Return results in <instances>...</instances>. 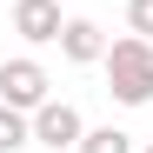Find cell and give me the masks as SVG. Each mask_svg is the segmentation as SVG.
Segmentation results:
<instances>
[{"mask_svg": "<svg viewBox=\"0 0 153 153\" xmlns=\"http://www.w3.org/2000/svg\"><path fill=\"white\" fill-rule=\"evenodd\" d=\"M100 67H107V93L120 100V107H146V100H153V40L146 33L113 40Z\"/></svg>", "mask_w": 153, "mask_h": 153, "instance_id": "obj_1", "label": "cell"}, {"mask_svg": "<svg viewBox=\"0 0 153 153\" xmlns=\"http://www.w3.org/2000/svg\"><path fill=\"white\" fill-rule=\"evenodd\" d=\"M0 100L7 107H20V113H40L47 100V67L40 60H0Z\"/></svg>", "mask_w": 153, "mask_h": 153, "instance_id": "obj_2", "label": "cell"}, {"mask_svg": "<svg viewBox=\"0 0 153 153\" xmlns=\"http://www.w3.org/2000/svg\"><path fill=\"white\" fill-rule=\"evenodd\" d=\"M33 140H40V146H53V153L80 146V140H87V120H80V107H67V100H47V107L33 113Z\"/></svg>", "mask_w": 153, "mask_h": 153, "instance_id": "obj_3", "label": "cell"}, {"mask_svg": "<svg viewBox=\"0 0 153 153\" xmlns=\"http://www.w3.org/2000/svg\"><path fill=\"white\" fill-rule=\"evenodd\" d=\"M60 0H13V33L20 40H33V47H47V40H60Z\"/></svg>", "mask_w": 153, "mask_h": 153, "instance_id": "obj_4", "label": "cell"}, {"mask_svg": "<svg viewBox=\"0 0 153 153\" xmlns=\"http://www.w3.org/2000/svg\"><path fill=\"white\" fill-rule=\"evenodd\" d=\"M107 33H100V20H67L60 27V53L73 60V67H93V60H107Z\"/></svg>", "mask_w": 153, "mask_h": 153, "instance_id": "obj_5", "label": "cell"}, {"mask_svg": "<svg viewBox=\"0 0 153 153\" xmlns=\"http://www.w3.org/2000/svg\"><path fill=\"white\" fill-rule=\"evenodd\" d=\"M33 140V120L20 113V107H7V100H0V153H20Z\"/></svg>", "mask_w": 153, "mask_h": 153, "instance_id": "obj_6", "label": "cell"}, {"mask_svg": "<svg viewBox=\"0 0 153 153\" xmlns=\"http://www.w3.org/2000/svg\"><path fill=\"white\" fill-rule=\"evenodd\" d=\"M73 153H133V133H120V126H87V140Z\"/></svg>", "mask_w": 153, "mask_h": 153, "instance_id": "obj_7", "label": "cell"}, {"mask_svg": "<svg viewBox=\"0 0 153 153\" xmlns=\"http://www.w3.org/2000/svg\"><path fill=\"white\" fill-rule=\"evenodd\" d=\"M126 27L153 40V0H126Z\"/></svg>", "mask_w": 153, "mask_h": 153, "instance_id": "obj_8", "label": "cell"}, {"mask_svg": "<svg viewBox=\"0 0 153 153\" xmlns=\"http://www.w3.org/2000/svg\"><path fill=\"white\" fill-rule=\"evenodd\" d=\"M146 153H153V146H146Z\"/></svg>", "mask_w": 153, "mask_h": 153, "instance_id": "obj_9", "label": "cell"}]
</instances>
